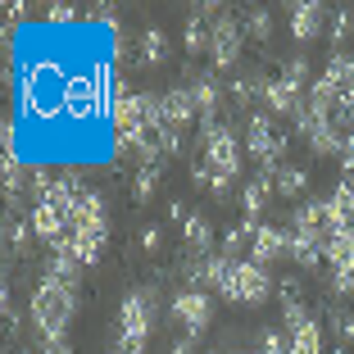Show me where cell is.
I'll return each instance as SVG.
<instances>
[{
  "instance_id": "1",
  "label": "cell",
  "mask_w": 354,
  "mask_h": 354,
  "mask_svg": "<svg viewBox=\"0 0 354 354\" xmlns=\"http://www.w3.org/2000/svg\"><path fill=\"white\" fill-rule=\"evenodd\" d=\"M104 236H109V214H104L100 191H82L73 205V227H68V241H64L55 254H73L82 268H91L104 250Z\"/></svg>"
},
{
  "instance_id": "2",
  "label": "cell",
  "mask_w": 354,
  "mask_h": 354,
  "mask_svg": "<svg viewBox=\"0 0 354 354\" xmlns=\"http://www.w3.org/2000/svg\"><path fill=\"white\" fill-rule=\"evenodd\" d=\"M77 309V281H59V277H41V286L32 291V327L37 341H64L68 323Z\"/></svg>"
},
{
  "instance_id": "3",
  "label": "cell",
  "mask_w": 354,
  "mask_h": 354,
  "mask_svg": "<svg viewBox=\"0 0 354 354\" xmlns=\"http://www.w3.org/2000/svg\"><path fill=\"white\" fill-rule=\"evenodd\" d=\"M159 291L155 286H136L132 295H123V304H118V354H146L150 345V332H155V318H159Z\"/></svg>"
},
{
  "instance_id": "4",
  "label": "cell",
  "mask_w": 354,
  "mask_h": 354,
  "mask_svg": "<svg viewBox=\"0 0 354 354\" xmlns=\"http://www.w3.org/2000/svg\"><path fill=\"white\" fill-rule=\"evenodd\" d=\"M200 141H205V168H209V191L223 200L232 177L241 173V141L232 136L227 123L218 118H200Z\"/></svg>"
},
{
  "instance_id": "5",
  "label": "cell",
  "mask_w": 354,
  "mask_h": 354,
  "mask_svg": "<svg viewBox=\"0 0 354 354\" xmlns=\"http://www.w3.org/2000/svg\"><path fill=\"white\" fill-rule=\"evenodd\" d=\"M214 291L232 304H259V300H268V291H272V272L254 259H227V268H223Z\"/></svg>"
},
{
  "instance_id": "6",
  "label": "cell",
  "mask_w": 354,
  "mask_h": 354,
  "mask_svg": "<svg viewBox=\"0 0 354 354\" xmlns=\"http://www.w3.org/2000/svg\"><path fill=\"white\" fill-rule=\"evenodd\" d=\"M168 309H173V318L182 323V336H196V341L209 332V323H214V295L200 291V286H187V291H177Z\"/></svg>"
},
{
  "instance_id": "7",
  "label": "cell",
  "mask_w": 354,
  "mask_h": 354,
  "mask_svg": "<svg viewBox=\"0 0 354 354\" xmlns=\"http://www.w3.org/2000/svg\"><path fill=\"white\" fill-rule=\"evenodd\" d=\"M245 146H250V159H259L263 173H272V168L281 164V150H286V141H281L277 127L268 123V114H254L250 123H245Z\"/></svg>"
},
{
  "instance_id": "8",
  "label": "cell",
  "mask_w": 354,
  "mask_h": 354,
  "mask_svg": "<svg viewBox=\"0 0 354 354\" xmlns=\"http://www.w3.org/2000/svg\"><path fill=\"white\" fill-rule=\"evenodd\" d=\"M241 23L232 19V14H214V32H209V55H214V64L218 68H232V64L241 59Z\"/></svg>"
},
{
  "instance_id": "9",
  "label": "cell",
  "mask_w": 354,
  "mask_h": 354,
  "mask_svg": "<svg viewBox=\"0 0 354 354\" xmlns=\"http://www.w3.org/2000/svg\"><path fill=\"white\" fill-rule=\"evenodd\" d=\"M196 95H191V86H173V91L159 95V127H173V132H182L187 123H196Z\"/></svg>"
},
{
  "instance_id": "10",
  "label": "cell",
  "mask_w": 354,
  "mask_h": 354,
  "mask_svg": "<svg viewBox=\"0 0 354 354\" xmlns=\"http://www.w3.org/2000/svg\"><path fill=\"white\" fill-rule=\"evenodd\" d=\"M250 259L263 263V268H272L277 259H291V232L259 223V227H254V236H250Z\"/></svg>"
},
{
  "instance_id": "11",
  "label": "cell",
  "mask_w": 354,
  "mask_h": 354,
  "mask_svg": "<svg viewBox=\"0 0 354 354\" xmlns=\"http://www.w3.org/2000/svg\"><path fill=\"white\" fill-rule=\"evenodd\" d=\"M259 100L268 104L272 114H300V104L309 100V95H304V86H295V82H286V77H263L259 82Z\"/></svg>"
},
{
  "instance_id": "12",
  "label": "cell",
  "mask_w": 354,
  "mask_h": 354,
  "mask_svg": "<svg viewBox=\"0 0 354 354\" xmlns=\"http://www.w3.org/2000/svg\"><path fill=\"white\" fill-rule=\"evenodd\" d=\"M323 214H327V232L354 227V187L350 182H341L332 196H323Z\"/></svg>"
},
{
  "instance_id": "13",
  "label": "cell",
  "mask_w": 354,
  "mask_h": 354,
  "mask_svg": "<svg viewBox=\"0 0 354 354\" xmlns=\"http://www.w3.org/2000/svg\"><path fill=\"white\" fill-rule=\"evenodd\" d=\"M327 23V5L309 0V5H291V37L295 41H313Z\"/></svg>"
},
{
  "instance_id": "14",
  "label": "cell",
  "mask_w": 354,
  "mask_h": 354,
  "mask_svg": "<svg viewBox=\"0 0 354 354\" xmlns=\"http://www.w3.org/2000/svg\"><path fill=\"white\" fill-rule=\"evenodd\" d=\"M286 341H291V350L286 354H323V327H318V318H304V323L286 327Z\"/></svg>"
},
{
  "instance_id": "15",
  "label": "cell",
  "mask_w": 354,
  "mask_h": 354,
  "mask_svg": "<svg viewBox=\"0 0 354 354\" xmlns=\"http://www.w3.org/2000/svg\"><path fill=\"white\" fill-rule=\"evenodd\" d=\"M323 259L332 263V268H354V227H345V232H327Z\"/></svg>"
},
{
  "instance_id": "16",
  "label": "cell",
  "mask_w": 354,
  "mask_h": 354,
  "mask_svg": "<svg viewBox=\"0 0 354 354\" xmlns=\"http://www.w3.org/2000/svg\"><path fill=\"white\" fill-rule=\"evenodd\" d=\"M272 191L277 196H304L309 191V173L295 168V164H277L272 168Z\"/></svg>"
},
{
  "instance_id": "17",
  "label": "cell",
  "mask_w": 354,
  "mask_h": 354,
  "mask_svg": "<svg viewBox=\"0 0 354 354\" xmlns=\"http://www.w3.org/2000/svg\"><path fill=\"white\" fill-rule=\"evenodd\" d=\"M182 236H187V250H196V254H209V245H214V232H209L205 214H191L182 223Z\"/></svg>"
},
{
  "instance_id": "18",
  "label": "cell",
  "mask_w": 354,
  "mask_h": 354,
  "mask_svg": "<svg viewBox=\"0 0 354 354\" xmlns=\"http://www.w3.org/2000/svg\"><path fill=\"white\" fill-rule=\"evenodd\" d=\"M141 59L146 64H164L168 59V37L159 28H146V37H141Z\"/></svg>"
},
{
  "instance_id": "19",
  "label": "cell",
  "mask_w": 354,
  "mask_h": 354,
  "mask_svg": "<svg viewBox=\"0 0 354 354\" xmlns=\"http://www.w3.org/2000/svg\"><path fill=\"white\" fill-rule=\"evenodd\" d=\"M23 177H28V173H23L19 155L10 150V155H5V191H10V200H19V196H23Z\"/></svg>"
},
{
  "instance_id": "20",
  "label": "cell",
  "mask_w": 354,
  "mask_h": 354,
  "mask_svg": "<svg viewBox=\"0 0 354 354\" xmlns=\"http://www.w3.org/2000/svg\"><path fill=\"white\" fill-rule=\"evenodd\" d=\"M254 350H259V354H286V350H291V341H286V332H277V327H263Z\"/></svg>"
},
{
  "instance_id": "21",
  "label": "cell",
  "mask_w": 354,
  "mask_h": 354,
  "mask_svg": "<svg viewBox=\"0 0 354 354\" xmlns=\"http://www.w3.org/2000/svg\"><path fill=\"white\" fill-rule=\"evenodd\" d=\"M354 32V14L350 10H341V14H332V41H336V55H341V41Z\"/></svg>"
},
{
  "instance_id": "22",
  "label": "cell",
  "mask_w": 354,
  "mask_h": 354,
  "mask_svg": "<svg viewBox=\"0 0 354 354\" xmlns=\"http://www.w3.org/2000/svg\"><path fill=\"white\" fill-rule=\"evenodd\" d=\"M281 77H286V82H295V86H304V82H309V59H304V55H291Z\"/></svg>"
},
{
  "instance_id": "23",
  "label": "cell",
  "mask_w": 354,
  "mask_h": 354,
  "mask_svg": "<svg viewBox=\"0 0 354 354\" xmlns=\"http://www.w3.org/2000/svg\"><path fill=\"white\" fill-rule=\"evenodd\" d=\"M332 291L341 295V300H350L354 295V268H332Z\"/></svg>"
},
{
  "instance_id": "24",
  "label": "cell",
  "mask_w": 354,
  "mask_h": 354,
  "mask_svg": "<svg viewBox=\"0 0 354 354\" xmlns=\"http://www.w3.org/2000/svg\"><path fill=\"white\" fill-rule=\"evenodd\" d=\"M250 32L259 37V41H268L272 37V14L268 10H250Z\"/></svg>"
},
{
  "instance_id": "25",
  "label": "cell",
  "mask_w": 354,
  "mask_h": 354,
  "mask_svg": "<svg viewBox=\"0 0 354 354\" xmlns=\"http://www.w3.org/2000/svg\"><path fill=\"white\" fill-rule=\"evenodd\" d=\"M73 19H77L73 5H50V23H73Z\"/></svg>"
},
{
  "instance_id": "26",
  "label": "cell",
  "mask_w": 354,
  "mask_h": 354,
  "mask_svg": "<svg viewBox=\"0 0 354 354\" xmlns=\"http://www.w3.org/2000/svg\"><path fill=\"white\" fill-rule=\"evenodd\" d=\"M173 354H200V350H196V336H182V341H173Z\"/></svg>"
},
{
  "instance_id": "27",
  "label": "cell",
  "mask_w": 354,
  "mask_h": 354,
  "mask_svg": "<svg viewBox=\"0 0 354 354\" xmlns=\"http://www.w3.org/2000/svg\"><path fill=\"white\" fill-rule=\"evenodd\" d=\"M41 354H73L68 341H41Z\"/></svg>"
},
{
  "instance_id": "28",
  "label": "cell",
  "mask_w": 354,
  "mask_h": 354,
  "mask_svg": "<svg viewBox=\"0 0 354 354\" xmlns=\"http://www.w3.org/2000/svg\"><path fill=\"white\" fill-rule=\"evenodd\" d=\"M109 354H118V350H109Z\"/></svg>"
}]
</instances>
